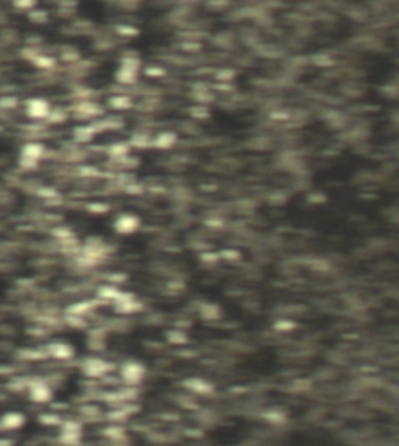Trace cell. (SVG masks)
Here are the masks:
<instances>
[{"label": "cell", "mask_w": 399, "mask_h": 446, "mask_svg": "<svg viewBox=\"0 0 399 446\" xmlns=\"http://www.w3.org/2000/svg\"><path fill=\"white\" fill-rule=\"evenodd\" d=\"M38 0H13V5L18 10H31Z\"/></svg>", "instance_id": "4fadbf2b"}, {"label": "cell", "mask_w": 399, "mask_h": 446, "mask_svg": "<svg viewBox=\"0 0 399 446\" xmlns=\"http://www.w3.org/2000/svg\"><path fill=\"white\" fill-rule=\"evenodd\" d=\"M111 106L116 109H126L131 106V100L128 97H123V95H120V97H113L111 99Z\"/></svg>", "instance_id": "7c38bea8"}, {"label": "cell", "mask_w": 399, "mask_h": 446, "mask_svg": "<svg viewBox=\"0 0 399 446\" xmlns=\"http://www.w3.org/2000/svg\"><path fill=\"white\" fill-rule=\"evenodd\" d=\"M49 351L56 359H69V357L73 356V348L70 345H67V343H62V342L52 343L49 346Z\"/></svg>", "instance_id": "ba28073f"}, {"label": "cell", "mask_w": 399, "mask_h": 446, "mask_svg": "<svg viewBox=\"0 0 399 446\" xmlns=\"http://www.w3.org/2000/svg\"><path fill=\"white\" fill-rule=\"evenodd\" d=\"M186 386L187 387H190L194 392H198V393H207V390L211 389V386L207 384V382H204V381H201V379H189L187 382H186Z\"/></svg>", "instance_id": "30bf717a"}, {"label": "cell", "mask_w": 399, "mask_h": 446, "mask_svg": "<svg viewBox=\"0 0 399 446\" xmlns=\"http://www.w3.org/2000/svg\"><path fill=\"white\" fill-rule=\"evenodd\" d=\"M52 398V390L44 381H35L30 384V400L35 403H47Z\"/></svg>", "instance_id": "8992f818"}, {"label": "cell", "mask_w": 399, "mask_h": 446, "mask_svg": "<svg viewBox=\"0 0 399 446\" xmlns=\"http://www.w3.org/2000/svg\"><path fill=\"white\" fill-rule=\"evenodd\" d=\"M83 370L88 376L92 378H99L102 375H105L108 371V363L102 359H88L83 365Z\"/></svg>", "instance_id": "52a82bcc"}, {"label": "cell", "mask_w": 399, "mask_h": 446, "mask_svg": "<svg viewBox=\"0 0 399 446\" xmlns=\"http://www.w3.org/2000/svg\"><path fill=\"white\" fill-rule=\"evenodd\" d=\"M120 376L128 386H137L145 378V367L137 360H128L120 367Z\"/></svg>", "instance_id": "3957f363"}, {"label": "cell", "mask_w": 399, "mask_h": 446, "mask_svg": "<svg viewBox=\"0 0 399 446\" xmlns=\"http://www.w3.org/2000/svg\"><path fill=\"white\" fill-rule=\"evenodd\" d=\"M45 147L39 142H27L19 152V166L22 169H35L44 158Z\"/></svg>", "instance_id": "6da1fadb"}, {"label": "cell", "mask_w": 399, "mask_h": 446, "mask_svg": "<svg viewBox=\"0 0 399 446\" xmlns=\"http://www.w3.org/2000/svg\"><path fill=\"white\" fill-rule=\"evenodd\" d=\"M140 72V59L136 56H126L122 59L116 72V80L122 85H133Z\"/></svg>", "instance_id": "7a4b0ae2"}, {"label": "cell", "mask_w": 399, "mask_h": 446, "mask_svg": "<svg viewBox=\"0 0 399 446\" xmlns=\"http://www.w3.org/2000/svg\"><path fill=\"white\" fill-rule=\"evenodd\" d=\"M175 142H177V134L172 133V131H163V133H159V134L154 137L153 144H154V147H157L159 150H166V148L173 147V145H175Z\"/></svg>", "instance_id": "9c48e42d"}, {"label": "cell", "mask_w": 399, "mask_h": 446, "mask_svg": "<svg viewBox=\"0 0 399 446\" xmlns=\"http://www.w3.org/2000/svg\"><path fill=\"white\" fill-rule=\"evenodd\" d=\"M114 231L122 236H130L134 234L140 228V218L136 214L131 212H123L114 220Z\"/></svg>", "instance_id": "5b68a950"}, {"label": "cell", "mask_w": 399, "mask_h": 446, "mask_svg": "<svg viewBox=\"0 0 399 446\" xmlns=\"http://www.w3.org/2000/svg\"><path fill=\"white\" fill-rule=\"evenodd\" d=\"M4 423L10 427H18L24 423V415H21V413H8V415L4 417Z\"/></svg>", "instance_id": "8fae6325"}, {"label": "cell", "mask_w": 399, "mask_h": 446, "mask_svg": "<svg viewBox=\"0 0 399 446\" xmlns=\"http://www.w3.org/2000/svg\"><path fill=\"white\" fill-rule=\"evenodd\" d=\"M25 114L33 120H42L52 114V106L49 100H45L42 97L30 99L25 103Z\"/></svg>", "instance_id": "277c9868"}]
</instances>
